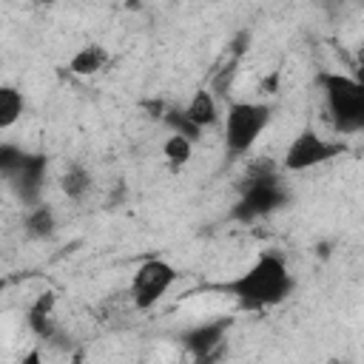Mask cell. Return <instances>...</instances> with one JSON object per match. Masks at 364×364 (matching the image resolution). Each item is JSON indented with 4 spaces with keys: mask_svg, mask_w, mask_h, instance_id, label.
Returning a JSON list of instances; mask_svg holds the SVG:
<instances>
[{
    "mask_svg": "<svg viewBox=\"0 0 364 364\" xmlns=\"http://www.w3.org/2000/svg\"><path fill=\"white\" fill-rule=\"evenodd\" d=\"M222 290H228L242 310H264L282 304L293 293V276L279 253H259L256 262L225 282Z\"/></svg>",
    "mask_w": 364,
    "mask_h": 364,
    "instance_id": "obj_1",
    "label": "cell"
},
{
    "mask_svg": "<svg viewBox=\"0 0 364 364\" xmlns=\"http://www.w3.org/2000/svg\"><path fill=\"white\" fill-rule=\"evenodd\" d=\"M316 82L324 91L336 131L344 136L358 134L364 128V85L341 71H318Z\"/></svg>",
    "mask_w": 364,
    "mask_h": 364,
    "instance_id": "obj_2",
    "label": "cell"
},
{
    "mask_svg": "<svg viewBox=\"0 0 364 364\" xmlns=\"http://www.w3.org/2000/svg\"><path fill=\"white\" fill-rule=\"evenodd\" d=\"M273 108L267 102H230L225 114V154L230 159L247 154L267 128Z\"/></svg>",
    "mask_w": 364,
    "mask_h": 364,
    "instance_id": "obj_3",
    "label": "cell"
},
{
    "mask_svg": "<svg viewBox=\"0 0 364 364\" xmlns=\"http://www.w3.org/2000/svg\"><path fill=\"white\" fill-rule=\"evenodd\" d=\"M344 151H347L344 142H333V139L321 136L318 131L304 128L290 139V145H287V151L282 156V168L284 171H296V173L299 171H310L316 165H324V162L341 156Z\"/></svg>",
    "mask_w": 364,
    "mask_h": 364,
    "instance_id": "obj_4",
    "label": "cell"
},
{
    "mask_svg": "<svg viewBox=\"0 0 364 364\" xmlns=\"http://www.w3.org/2000/svg\"><path fill=\"white\" fill-rule=\"evenodd\" d=\"M290 199L287 188L282 185V179H270V182H256L247 188H239V202L230 208V219L250 225L259 222L270 213H276L279 208H284Z\"/></svg>",
    "mask_w": 364,
    "mask_h": 364,
    "instance_id": "obj_5",
    "label": "cell"
},
{
    "mask_svg": "<svg viewBox=\"0 0 364 364\" xmlns=\"http://www.w3.org/2000/svg\"><path fill=\"white\" fill-rule=\"evenodd\" d=\"M228 333H230V318L219 316L185 330L182 347L191 353L193 364H222L228 355Z\"/></svg>",
    "mask_w": 364,
    "mask_h": 364,
    "instance_id": "obj_6",
    "label": "cell"
},
{
    "mask_svg": "<svg viewBox=\"0 0 364 364\" xmlns=\"http://www.w3.org/2000/svg\"><path fill=\"white\" fill-rule=\"evenodd\" d=\"M176 282V267L165 259H145L131 279V301L136 310H151Z\"/></svg>",
    "mask_w": 364,
    "mask_h": 364,
    "instance_id": "obj_7",
    "label": "cell"
},
{
    "mask_svg": "<svg viewBox=\"0 0 364 364\" xmlns=\"http://www.w3.org/2000/svg\"><path fill=\"white\" fill-rule=\"evenodd\" d=\"M46 156L43 154H23L20 162L6 173L9 185L14 188V193L26 202V205H40V193H43V179H46Z\"/></svg>",
    "mask_w": 364,
    "mask_h": 364,
    "instance_id": "obj_8",
    "label": "cell"
},
{
    "mask_svg": "<svg viewBox=\"0 0 364 364\" xmlns=\"http://www.w3.org/2000/svg\"><path fill=\"white\" fill-rule=\"evenodd\" d=\"M57 296L54 293H40L34 299V304L28 307V330L40 338V341H57L63 336L57 313H54Z\"/></svg>",
    "mask_w": 364,
    "mask_h": 364,
    "instance_id": "obj_9",
    "label": "cell"
},
{
    "mask_svg": "<svg viewBox=\"0 0 364 364\" xmlns=\"http://www.w3.org/2000/svg\"><path fill=\"white\" fill-rule=\"evenodd\" d=\"M182 114H185V119H188L193 128L205 131V128H210V125L219 119L216 97H213L208 88H199V91H193V97L188 100V105L182 108Z\"/></svg>",
    "mask_w": 364,
    "mask_h": 364,
    "instance_id": "obj_10",
    "label": "cell"
},
{
    "mask_svg": "<svg viewBox=\"0 0 364 364\" xmlns=\"http://www.w3.org/2000/svg\"><path fill=\"white\" fill-rule=\"evenodd\" d=\"M111 54L105 46L100 43H85L82 48L74 51V57L68 60V71L77 74V77H91V74H100L105 65H108Z\"/></svg>",
    "mask_w": 364,
    "mask_h": 364,
    "instance_id": "obj_11",
    "label": "cell"
},
{
    "mask_svg": "<svg viewBox=\"0 0 364 364\" xmlns=\"http://www.w3.org/2000/svg\"><path fill=\"white\" fill-rule=\"evenodd\" d=\"M23 228H26V233L31 239H48L57 230V216H54V210L48 205L40 202V205L28 208V213L23 219Z\"/></svg>",
    "mask_w": 364,
    "mask_h": 364,
    "instance_id": "obj_12",
    "label": "cell"
},
{
    "mask_svg": "<svg viewBox=\"0 0 364 364\" xmlns=\"http://www.w3.org/2000/svg\"><path fill=\"white\" fill-rule=\"evenodd\" d=\"M26 100L14 85H0V128H11L23 117Z\"/></svg>",
    "mask_w": 364,
    "mask_h": 364,
    "instance_id": "obj_13",
    "label": "cell"
},
{
    "mask_svg": "<svg viewBox=\"0 0 364 364\" xmlns=\"http://www.w3.org/2000/svg\"><path fill=\"white\" fill-rule=\"evenodd\" d=\"M60 188H63V193H65L68 199L80 202V199L91 191V173H88L82 165H68L65 173H63V179H60Z\"/></svg>",
    "mask_w": 364,
    "mask_h": 364,
    "instance_id": "obj_14",
    "label": "cell"
},
{
    "mask_svg": "<svg viewBox=\"0 0 364 364\" xmlns=\"http://www.w3.org/2000/svg\"><path fill=\"white\" fill-rule=\"evenodd\" d=\"M162 154H165V159H168L171 168H182V165H188V159L193 154V142L185 139V136H179V134H171L162 142Z\"/></svg>",
    "mask_w": 364,
    "mask_h": 364,
    "instance_id": "obj_15",
    "label": "cell"
},
{
    "mask_svg": "<svg viewBox=\"0 0 364 364\" xmlns=\"http://www.w3.org/2000/svg\"><path fill=\"white\" fill-rule=\"evenodd\" d=\"M162 122H165V125H168L173 134L185 136V139H191V142H196V139L202 136V131H199V128H193V125L185 119V114H182V111L168 108V111H165V117H162Z\"/></svg>",
    "mask_w": 364,
    "mask_h": 364,
    "instance_id": "obj_16",
    "label": "cell"
},
{
    "mask_svg": "<svg viewBox=\"0 0 364 364\" xmlns=\"http://www.w3.org/2000/svg\"><path fill=\"white\" fill-rule=\"evenodd\" d=\"M23 154H26L23 148H17V145H11V142H3V145H0V173L6 176V173L20 162Z\"/></svg>",
    "mask_w": 364,
    "mask_h": 364,
    "instance_id": "obj_17",
    "label": "cell"
},
{
    "mask_svg": "<svg viewBox=\"0 0 364 364\" xmlns=\"http://www.w3.org/2000/svg\"><path fill=\"white\" fill-rule=\"evenodd\" d=\"M139 108H142L151 119H162V117H165V111H168V105H165L162 100H142V102H139Z\"/></svg>",
    "mask_w": 364,
    "mask_h": 364,
    "instance_id": "obj_18",
    "label": "cell"
}]
</instances>
